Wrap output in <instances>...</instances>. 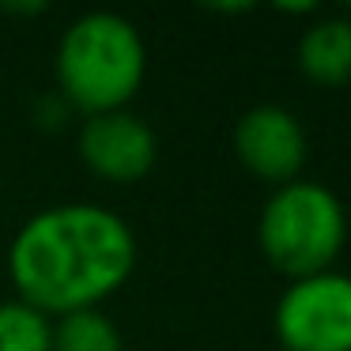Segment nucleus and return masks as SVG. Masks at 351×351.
<instances>
[{
  "label": "nucleus",
  "instance_id": "nucleus-1",
  "mask_svg": "<svg viewBox=\"0 0 351 351\" xmlns=\"http://www.w3.org/2000/svg\"><path fill=\"white\" fill-rule=\"evenodd\" d=\"M136 268V234L102 204H53L34 212L8 245V276L19 302L69 317L99 310Z\"/></svg>",
  "mask_w": 351,
  "mask_h": 351
},
{
  "label": "nucleus",
  "instance_id": "nucleus-2",
  "mask_svg": "<svg viewBox=\"0 0 351 351\" xmlns=\"http://www.w3.org/2000/svg\"><path fill=\"white\" fill-rule=\"evenodd\" d=\"M57 91L87 117L114 114L132 102L147 72V49L136 23L117 12H87L57 42Z\"/></svg>",
  "mask_w": 351,
  "mask_h": 351
},
{
  "label": "nucleus",
  "instance_id": "nucleus-3",
  "mask_svg": "<svg viewBox=\"0 0 351 351\" xmlns=\"http://www.w3.org/2000/svg\"><path fill=\"white\" fill-rule=\"evenodd\" d=\"M261 253L287 280L328 272L348 242V212L321 182H287L272 189L257 223Z\"/></svg>",
  "mask_w": 351,
  "mask_h": 351
},
{
  "label": "nucleus",
  "instance_id": "nucleus-4",
  "mask_svg": "<svg viewBox=\"0 0 351 351\" xmlns=\"http://www.w3.org/2000/svg\"><path fill=\"white\" fill-rule=\"evenodd\" d=\"M272 325L283 351H351V276L328 268L291 280Z\"/></svg>",
  "mask_w": 351,
  "mask_h": 351
},
{
  "label": "nucleus",
  "instance_id": "nucleus-5",
  "mask_svg": "<svg viewBox=\"0 0 351 351\" xmlns=\"http://www.w3.org/2000/svg\"><path fill=\"white\" fill-rule=\"evenodd\" d=\"M234 155L253 178L280 189L287 182H298L310 155V140L291 110L253 106L234 125Z\"/></svg>",
  "mask_w": 351,
  "mask_h": 351
},
{
  "label": "nucleus",
  "instance_id": "nucleus-6",
  "mask_svg": "<svg viewBox=\"0 0 351 351\" xmlns=\"http://www.w3.org/2000/svg\"><path fill=\"white\" fill-rule=\"evenodd\" d=\"M80 159L95 178L114 185H132L152 174L159 159V140L144 117L129 110L95 114L80 129Z\"/></svg>",
  "mask_w": 351,
  "mask_h": 351
},
{
  "label": "nucleus",
  "instance_id": "nucleus-7",
  "mask_svg": "<svg viewBox=\"0 0 351 351\" xmlns=\"http://www.w3.org/2000/svg\"><path fill=\"white\" fill-rule=\"evenodd\" d=\"M295 57L310 84H321V87L351 84V19L325 16L317 23H310L298 38Z\"/></svg>",
  "mask_w": 351,
  "mask_h": 351
},
{
  "label": "nucleus",
  "instance_id": "nucleus-8",
  "mask_svg": "<svg viewBox=\"0 0 351 351\" xmlns=\"http://www.w3.org/2000/svg\"><path fill=\"white\" fill-rule=\"evenodd\" d=\"M49 351H125V340L102 310H80L53 325Z\"/></svg>",
  "mask_w": 351,
  "mask_h": 351
},
{
  "label": "nucleus",
  "instance_id": "nucleus-9",
  "mask_svg": "<svg viewBox=\"0 0 351 351\" xmlns=\"http://www.w3.org/2000/svg\"><path fill=\"white\" fill-rule=\"evenodd\" d=\"M49 340H53V325L46 313L19 298L0 302V351H49Z\"/></svg>",
  "mask_w": 351,
  "mask_h": 351
}]
</instances>
